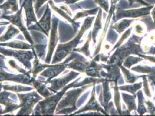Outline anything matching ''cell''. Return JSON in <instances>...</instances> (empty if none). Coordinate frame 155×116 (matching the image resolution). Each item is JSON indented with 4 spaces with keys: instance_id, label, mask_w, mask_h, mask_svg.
Here are the masks:
<instances>
[{
    "instance_id": "8fae6325",
    "label": "cell",
    "mask_w": 155,
    "mask_h": 116,
    "mask_svg": "<svg viewBox=\"0 0 155 116\" xmlns=\"http://www.w3.org/2000/svg\"><path fill=\"white\" fill-rule=\"evenodd\" d=\"M33 0H25L22 3L23 8L25 10L26 15V21L27 27L30 26L32 23H37V19L34 11V8L32 6Z\"/></svg>"
},
{
    "instance_id": "7a4b0ae2",
    "label": "cell",
    "mask_w": 155,
    "mask_h": 116,
    "mask_svg": "<svg viewBox=\"0 0 155 116\" xmlns=\"http://www.w3.org/2000/svg\"><path fill=\"white\" fill-rule=\"evenodd\" d=\"M18 97L20 101V110L17 116L30 115L32 113L35 104L43 99L35 91L25 94L18 93Z\"/></svg>"
},
{
    "instance_id": "7c38bea8",
    "label": "cell",
    "mask_w": 155,
    "mask_h": 116,
    "mask_svg": "<svg viewBox=\"0 0 155 116\" xmlns=\"http://www.w3.org/2000/svg\"><path fill=\"white\" fill-rule=\"evenodd\" d=\"M32 85L37 90L39 94L45 98L50 97L54 94L46 87L45 81L36 80L35 78L32 80Z\"/></svg>"
},
{
    "instance_id": "ffe728a7",
    "label": "cell",
    "mask_w": 155,
    "mask_h": 116,
    "mask_svg": "<svg viewBox=\"0 0 155 116\" xmlns=\"http://www.w3.org/2000/svg\"><path fill=\"white\" fill-rule=\"evenodd\" d=\"M129 1L130 4H133V2H138L141 3L142 4H144V5H148V4H147L145 2H143L142 0H129Z\"/></svg>"
},
{
    "instance_id": "5bb4252c",
    "label": "cell",
    "mask_w": 155,
    "mask_h": 116,
    "mask_svg": "<svg viewBox=\"0 0 155 116\" xmlns=\"http://www.w3.org/2000/svg\"><path fill=\"white\" fill-rule=\"evenodd\" d=\"M0 9L3 11L4 13L3 15H7V12L11 11V13L18 12L19 9L18 0H7V1L2 5H0Z\"/></svg>"
},
{
    "instance_id": "8992f818",
    "label": "cell",
    "mask_w": 155,
    "mask_h": 116,
    "mask_svg": "<svg viewBox=\"0 0 155 116\" xmlns=\"http://www.w3.org/2000/svg\"><path fill=\"white\" fill-rule=\"evenodd\" d=\"M34 77H31L30 73L27 74H13L4 71L3 69H0V82L4 81H10L21 84L32 85V81Z\"/></svg>"
},
{
    "instance_id": "277c9868",
    "label": "cell",
    "mask_w": 155,
    "mask_h": 116,
    "mask_svg": "<svg viewBox=\"0 0 155 116\" xmlns=\"http://www.w3.org/2000/svg\"><path fill=\"white\" fill-rule=\"evenodd\" d=\"M23 8V5H22L19 10L16 12V13L12 15H2L0 17L1 19H4L9 21V22L11 23L13 25L17 26L20 30L23 33L26 40H27L30 44L33 46L34 43L33 41V39L31 37L30 33L28 32L27 28L24 25L23 22V18H22V10Z\"/></svg>"
},
{
    "instance_id": "4fadbf2b",
    "label": "cell",
    "mask_w": 155,
    "mask_h": 116,
    "mask_svg": "<svg viewBox=\"0 0 155 116\" xmlns=\"http://www.w3.org/2000/svg\"><path fill=\"white\" fill-rule=\"evenodd\" d=\"M32 52L34 54V58H35V60L33 62V68L31 70V73H32V77H33L35 78L37 77V74L39 73L40 72H42L43 70H44L47 67H49L51 65L47 63H41L39 62V58L37 56L35 51L34 49V48L32 47Z\"/></svg>"
},
{
    "instance_id": "52a82bcc",
    "label": "cell",
    "mask_w": 155,
    "mask_h": 116,
    "mask_svg": "<svg viewBox=\"0 0 155 116\" xmlns=\"http://www.w3.org/2000/svg\"><path fill=\"white\" fill-rule=\"evenodd\" d=\"M58 19L56 17H54L52 19V29L51 30V34H50L49 49H48L46 58L45 60V62L47 64H49L51 63L52 55L53 53L54 50L58 42Z\"/></svg>"
},
{
    "instance_id": "ac0fdd59",
    "label": "cell",
    "mask_w": 155,
    "mask_h": 116,
    "mask_svg": "<svg viewBox=\"0 0 155 116\" xmlns=\"http://www.w3.org/2000/svg\"><path fill=\"white\" fill-rule=\"evenodd\" d=\"M46 44H34L32 47L34 48L37 56L40 59L43 58L45 54V49Z\"/></svg>"
},
{
    "instance_id": "9c48e42d",
    "label": "cell",
    "mask_w": 155,
    "mask_h": 116,
    "mask_svg": "<svg viewBox=\"0 0 155 116\" xmlns=\"http://www.w3.org/2000/svg\"><path fill=\"white\" fill-rule=\"evenodd\" d=\"M68 63V61L67 59L63 63H61L60 64H52L43 70L40 75L46 78L45 83L48 84L49 81L57 77L62 71H64L65 68L67 67V65Z\"/></svg>"
},
{
    "instance_id": "30bf717a",
    "label": "cell",
    "mask_w": 155,
    "mask_h": 116,
    "mask_svg": "<svg viewBox=\"0 0 155 116\" xmlns=\"http://www.w3.org/2000/svg\"><path fill=\"white\" fill-rule=\"evenodd\" d=\"M12 95L11 92L4 90L2 92L0 91V104L5 106L4 110L0 109V114L11 113L14 110L19 109L20 105L16 103V101H14L9 98Z\"/></svg>"
},
{
    "instance_id": "603a6c76",
    "label": "cell",
    "mask_w": 155,
    "mask_h": 116,
    "mask_svg": "<svg viewBox=\"0 0 155 116\" xmlns=\"http://www.w3.org/2000/svg\"><path fill=\"white\" fill-rule=\"evenodd\" d=\"M2 88V83H1V82H0V91L1 90Z\"/></svg>"
},
{
    "instance_id": "3957f363",
    "label": "cell",
    "mask_w": 155,
    "mask_h": 116,
    "mask_svg": "<svg viewBox=\"0 0 155 116\" xmlns=\"http://www.w3.org/2000/svg\"><path fill=\"white\" fill-rule=\"evenodd\" d=\"M0 53L4 56H11L16 58L20 63H23L28 70H31V60L34 58L33 52L26 51H15L9 49H5L0 46Z\"/></svg>"
},
{
    "instance_id": "2e32d148",
    "label": "cell",
    "mask_w": 155,
    "mask_h": 116,
    "mask_svg": "<svg viewBox=\"0 0 155 116\" xmlns=\"http://www.w3.org/2000/svg\"><path fill=\"white\" fill-rule=\"evenodd\" d=\"M19 30L16 29L12 25H10L8 28L7 32L0 37V43H4L8 40L13 39L16 34H19Z\"/></svg>"
},
{
    "instance_id": "ba28073f",
    "label": "cell",
    "mask_w": 155,
    "mask_h": 116,
    "mask_svg": "<svg viewBox=\"0 0 155 116\" xmlns=\"http://www.w3.org/2000/svg\"><path fill=\"white\" fill-rule=\"evenodd\" d=\"M77 75H78V73L71 71L69 74L61 77L53 78L48 82V84H50V86L48 87V88L53 93L56 94L58 92V90L65 87V85L72 79L76 77Z\"/></svg>"
},
{
    "instance_id": "44dd1931",
    "label": "cell",
    "mask_w": 155,
    "mask_h": 116,
    "mask_svg": "<svg viewBox=\"0 0 155 116\" xmlns=\"http://www.w3.org/2000/svg\"><path fill=\"white\" fill-rule=\"evenodd\" d=\"M63 1H64L66 4H73V3H75V2H76L77 1H79V0H63Z\"/></svg>"
},
{
    "instance_id": "9a60e30c",
    "label": "cell",
    "mask_w": 155,
    "mask_h": 116,
    "mask_svg": "<svg viewBox=\"0 0 155 116\" xmlns=\"http://www.w3.org/2000/svg\"><path fill=\"white\" fill-rule=\"evenodd\" d=\"M0 46H7L11 48H15V49H20L22 50L31 49L32 48V46L31 44L30 45L26 43L19 41H15L12 42L5 43H0Z\"/></svg>"
},
{
    "instance_id": "d6986e66",
    "label": "cell",
    "mask_w": 155,
    "mask_h": 116,
    "mask_svg": "<svg viewBox=\"0 0 155 116\" xmlns=\"http://www.w3.org/2000/svg\"><path fill=\"white\" fill-rule=\"evenodd\" d=\"M48 0H37L35 4H34V8L35 9L36 12H38L39 9L42 7V5Z\"/></svg>"
},
{
    "instance_id": "6da1fadb",
    "label": "cell",
    "mask_w": 155,
    "mask_h": 116,
    "mask_svg": "<svg viewBox=\"0 0 155 116\" xmlns=\"http://www.w3.org/2000/svg\"><path fill=\"white\" fill-rule=\"evenodd\" d=\"M78 85L72 83L64 87L63 90L59 92L56 93L55 95H52L45 98V100H41L35 107L32 115H53L57 105L59 101L63 97L67 90L72 87H77Z\"/></svg>"
},
{
    "instance_id": "cb8c5ba5",
    "label": "cell",
    "mask_w": 155,
    "mask_h": 116,
    "mask_svg": "<svg viewBox=\"0 0 155 116\" xmlns=\"http://www.w3.org/2000/svg\"><path fill=\"white\" fill-rule=\"evenodd\" d=\"M22 1H23V0H19V3L21 6V5H22Z\"/></svg>"
},
{
    "instance_id": "5b68a950",
    "label": "cell",
    "mask_w": 155,
    "mask_h": 116,
    "mask_svg": "<svg viewBox=\"0 0 155 116\" xmlns=\"http://www.w3.org/2000/svg\"><path fill=\"white\" fill-rule=\"evenodd\" d=\"M51 14L52 11L49 7V5L47 4L45 11L42 18L35 25L28 26V29L29 30H37L40 32H43L48 37L51 27Z\"/></svg>"
},
{
    "instance_id": "e0dca14e",
    "label": "cell",
    "mask_w": 155,
    "mask_h": 116,
    "mask_svg": "<svg viewBox=\"0 0 155 116\" xmlns=\"http://www.w3.org/2000/svg\"><path fill=\"white\" fill-rule=\"evenodd\" d=\"M2 88L4 90H9L14 92H26L30 91L33 90L31 87H26L21 85H2Z\"/></svg>"
},
{
    "instance_id": "7402d4cb",
    "label": "cell",
    "mask_w": 155,
    "mask_h": 116,
    "mask_svg": "<svg viewBox=\"0 0 155 116\" xmlns=\"http://www.w3.org/2000/svg\"><path fill=\"white\" fill-rule=\"evenodd\" d=\"M9 24V22H0V26L2 25H6Z\"/></svg>"
},
{
    "instance_id": "d4e9b609",
    "label": "cell",
    "mask_w": 155,
    "mask_h": 116,
    "mask_svg": "<svg viewBox=\"0 0 155 116\" xmlns=\"http://www.w3.org/2000/svg\"><path fill=\"white\" fill-rule=\"evenodd\" d=\"M0 57H1V58H4V56H2V55H0Z\"/></svg>"
}]
</instances>
